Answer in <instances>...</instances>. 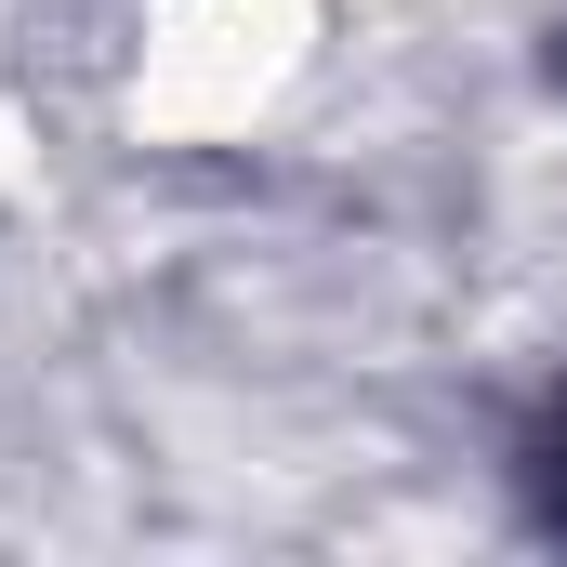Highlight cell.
Masks as SVG:
<instances>
[{"mask_svg": "<svg viewBox=\"0 0 567 567\" xmlns=\"http://www.w3.org/2000/svg\"><path fill=\"white\" fill-rule=\"evenodd\" d=\"M343 66V0H120L106 120L145 158H251Z\"/></svg>", "mask_w": 567, "mask_h": 567, "instance_id": "obj_1", "label": "cell"}]
</instances>
